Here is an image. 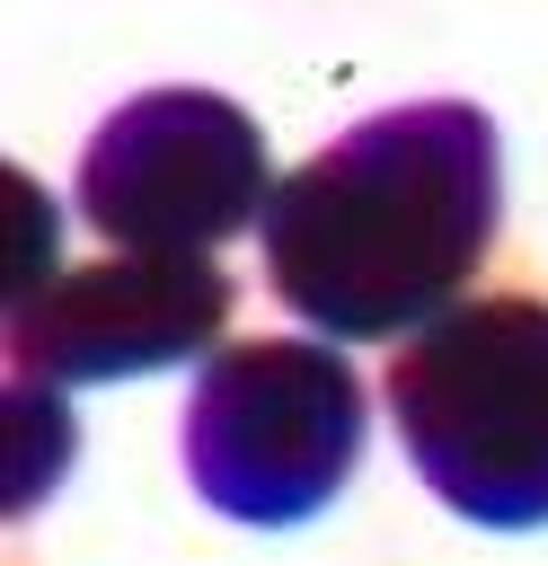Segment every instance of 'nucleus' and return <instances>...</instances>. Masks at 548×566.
<instances>
[{
	"label": "nucleus",
	"mask_w": 548,
	"mask_h": 566,
	"mask_svg": "<svg viewBox=\"0 0 548 566\" xmlns=\"http://www.w3.org/2000/svg\"><path fill=\"white\" fill-rule=\"evenodd\" d=\"M389 424L415 478L486 531L548 522V301L486 292L389 354Z\"/></svg>",
	"instance_id": "nucleus-2"
},
{
	"label": "nucleus",
	"mask_w": 548,
	"mask_h": 566,
	"mask_svg": "<svg viewBox=\"0 0 548 566\" xmlns=\"http://www.w3.org/2000/svg\"><path fill=\"white\" fill-rule=\"evenodd\" d=\"M9 212H18L9 221V310H18V301H35L53 283V195L9 168Z\"/></svg>",
	"instance_id": "nucleus-7"
},
{
	"label": "nucleus",
	"mask_w": 548,
	"mask_h": 566,
	"mask_svg": "<svg viewBox=\"0 0 548 566\" xmlns=\"http://www.w3.org/2000/svg\"><path fill=\"white\" fill-rule=\"evenodd\" d=\"M265 124L221 88L124 97L80 150V221L141 256H212L274 203Z\"/></svg>",
	"instance_id": "nucleus-4"
},
{
	"label": "nucleus",
	"mask_w": 548,
	"mask_h": 566,
	"mask_svg": "<svg viewBox=\"0 0 548 566\" xmlns=\"http://www.w3.org/2000/svg\"><path fill=\"white\" fill-rule=\"evenodd\" d=\"M371 398L327 336H247L194 371L177 451L221 522L292 531L327 513L362 460Z\"/></svg>",
	"instance_id": "nucleus-3"
},
{
	"label": "nucleus",
	"mask_w": 548,
	"mask_h": 566,
	"mask_svg": "<svg viewBox=\"0 0 548 566\" xmlns=\"http://www.w3.org/2000/svg\"><path fill=\"white\" fill-rule=\"evenodd\" d=\"M504 221V142L486 106L424 97L345 124L265 203V283L327 345L415 336L460 310Z\"/></svg>",
	"instance_id": "nucleus-1"
},
{
	"label": "nucleus",
	"mask_w": 548,
	"mask_h": 566,
	"mask_svg": "<svg viewBox=\"0 0 548 566\" xmlns=\"http://www.w3.org/2000/svg\"><path fill=\"white\" fill-rule=\"evenodd\" d=\"M62 451H71V416L44 380H9V513H27L53 478H62Z\"/></svg>",
	"instance_id": "nucleus-6"
},
{
	"label": "nucleus",
	"mask_w": 548,
	"mask_h": 566,
	"mask_svg": "<svg viewBox=\"0 0 548 566\" xmlns=\"http://www.w3.org/2000/svg\"><path fill=\"white\" fill-rule=\"evenodd\" d=\"M221 327H230V274L212 256L115 248L9 310V380L88 389L133 371H177L194 354H221Z\"/></svg>",
	"instance_id": "nucleus-5"
}]
</instances>
